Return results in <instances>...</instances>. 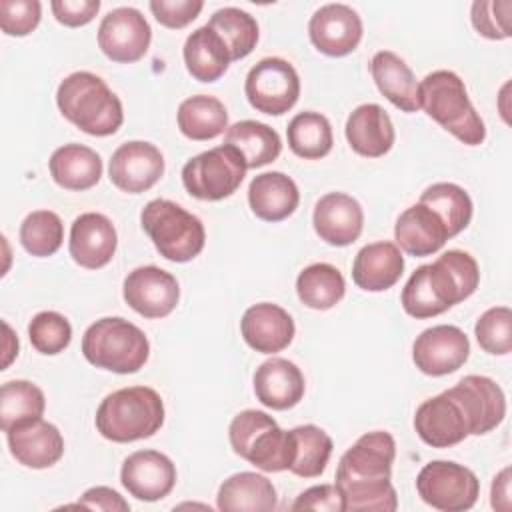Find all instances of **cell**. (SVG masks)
Returning a JSON list of instances; mask_svg holds the SVG:
<instances>
[{
	"label": "cell",
	"mask_w": 512,
	"mask_h": 512,
	"mask_svg": "<svg viewBox=\"0 0 512 512\" xmlns=\"http://www.w3.org/2000/svg\"><path fill=\"white\" fill-rule=\"evenodd\" d=\"M396 442L390 432L362 434L340 458L336 486L346 512H394L398 496L390 482Z\"/></svg>",
	"instance_id": "cell-1"
},
{
	"label": "cell",
	"mask_w": 512,
	"mask_h": 512,
	"mask_svg": "<svg viewBox=\"0 0 512 512\" xmlns=\"http://www.w3.org/2000/svg\"><path fill=\"white\" fill-rule=\"evenodd\" d=\"M478 284L480 268L474 256L456 248L446 250L432 264H424L410 274L400 304L412 318H432L470 298Z\"/></svg>",
	"instance_id": "cell-2"
},
{
	"label": "cell",
	"mask_w": 512,
	"mask_h": 512,
	"mask_svg": "<svg viewBox=\"0 0 512 512\" xmlns=\"http://www.w3.org/2000/svg\"><path fill=\"white\" fill-rule=\"evenodd\" d=\"M56 104L68 122L90 136H110L124 122L120 98L88 70L72 72L58 84Z\"/></svg>",
	"instance_id": "cell-3"
},
{
	"label": "cell",
	"mask_w": 512,
	"mask_h": 512,
	"mask_svg": "<svg viewBox=\"0 0 512 512\" xmlns=\"http://www.w3.org/2000/svg\"><path fill=\"white\" fill-rule=\"evenodd\" d=\"M420 108L466 146L486 140V126L468 98L464 80L452 70H434L418 82Z\"/></svg>",
	"instance_id": "cell-4"
},
{
	"label": "cell",
	"mask_w": 512,
	"mask_h": 512,
	"mask_svg": "<svg viewBox=\"0 0 512 512\" xmlns=\"http://www.w3.org/2000/svg\"><path fill=\"white\" fill-rule=\"evenodd\" d=\"M162 396L150 386H128L108 394L94 416L102 438L118 444L154 436L164 424Z\"/></svg>",
	"instance_id": "cell-5"
},
{
	"label": "cell",
	"mask_w": 512,
	"mask_h": 512,
	"mask_svg": "<svg viewBox=\"0 0 512 512\" xmlns=\"http://www.w3.org/2000/svg\"><path fill=\"white\" fill-rule=\"evenodd\" d=\"M82 356L96 368L134 374L148 362L146 334L126 318L106 316L92 322L82 336Z\"/></svg>",
	"instance_id": "cell-6"
},
{
	"label": "cell",
	"mask_w": 512,
	"mask_h": 512,
	"mask_svg": "<svg viewBox=\"0 0 512 512\" xmlns=\"http://www.w3.org/2000/svg\"><path fill=\"white\" fill-rule=\"evenodd\" d=\"M140 224L158 254L170 262H190L204 250L202 220L172 200H150L140 212Z\"/></svg>",
	"instance_id": "cell-7"
},
{
	"label": "cell",
	"mask_w": 512,
	"mask_h": 512,
	"mask_svg": "<svg viewBox=\"0 0 512 512\" xmlns=\"http://www.w3.org/2000/svg\"><path fill=\"white\" fill-rule=\"evenodd\" d=\"M228 440L234 454L262 472H282L290 466V432L262 410L238 412L228 426Z\"/></svg>",
	"instance_id": "cell-8"
},
{
	"label": "cell",
	"mask_w": 512,
	"mask_h": 512,
	"mask_svg": "<svg viewBox=\"0 0 512 512\" xmlns=\"http://www.w3.org/2000/svg\"><path fill=\"white\" fill-rule=\"evenodd\" d=\"M246 164L238 150L228 144L196 154L182 166V184L198 200L218 202L232 196L244 176Z\"/></svg>",
	"instance_id": "cell-9"
},
{
	"label": "cell",
	"mask_w": 512,
	"mask_h": 512,
	"mask_svg": "<svg viewBox=\"0 0 512 512\" xmlns=\"http://www.w3.org/2000/svg\"><path fill=\"white\" fill-rule=\"evenodd\" d=\"M418 496L442 512L470 510L480 496V480L464 464L432 460L416 476Z\"/></svg>",
	"instance_id": "cell-10"
},
{
	"label": "cell",
	"mask_w": 512,
	"mask_h": 512,
	"mask_svg": "<svg viewBox=\"0 0 512 512\" xmlns=\"http://www.w3.org/2000/svg\"><path fill=\"white\" fill-rule=\"evenodd\" d=\"M244 94L254 110L268 116H282L298 102L300 76L288 60L268 56L248 70Z\"/></svg>",
	"instance_id": "cell-11"
},
{
	"label": "cell",
	"mask_w": 512,
	"mask_h": 512,
	"mask_svg": "<svg viewBox=\"0 0 512 512\" xmlns=\"http://www.w3.org/2000/svg\"><path fill=\"white\" fill-rule=\"evenodd\" d=\"M414 430L432 448H450L472 436L470 418L450 388L416 408Z\"/></svg>",
	"instance_id": "cell-12"
},
{
	"label": "cell",
	"mask_w": 512,
	"mask_h": 512,
	"mask_svg": "<svg viewBox=\"0 0 512 512\" xmlns=\"http://www.w3.org/2000/svg\"><path fill=\"white\" fill-rule=\"evenodd\" d=\"M152 40V28L140 10L120 6L110 10L98 26V46L106 58L120 64L140 60Z\"/></svg>",
	"instance_id": "cell-13"
},
{
	"label": "cell",
	"mask_w": 512,
	"mask_h": 512,
	"mask_svg": "<svg viewBox=\"0 0 512 512\" xmlns=\"http://www.w3.org/2000/svg\"><path fill=\"white\" fill-rule=\"evenodd\" d=\"M470 356V340L454 324H438L422 330L412 344V360L426 376H446L464 366Z\"/></svg>",
	"instance_id": "cell-14"
},
{
	"label": "cell",
	"mask_w": 512,
	"mask_h": 512,
	"mask_svg": "<svg viewBox=\"0 0 512 512\" xmlns=\"http://www.w3.org/2000/svg\"><path fill=\"white\" fill-rule=\"evenodd\" d=\"M126 304L144 318H164L174 312L180 300V286L174 274L158 266L134 268L122 286Z\"/></svg>",
	"instance_id": "cell-15"
},
{
	"label": "cell",
	"mask_w": 512,
	"mask_h": 512,
	"mask_svg": "<svg viewBox=\"0 0 512 512\" xmlns=\"http://www.w3.org/2000/svg\"><path fill=\"white\" fill-rule=\"evenodd\" d=\"M164 174L162 152L146 140H128L120 144L110 158V182L128 194L150 190Z\"/></svg>",
	"instance_id": "cell-16"
},
{
	"label": "cell",
	"mask_w": 512,
	"mask_h": 512,
	"mask_svg": "<svg viewBox=\"0 0 512 512\" xmlns=\"http://www.w3.org/2000/svg\"><path fill=\"white\" fill-rule=\"evenodd\" d=\"M308 36L318 52L340 58L358 48L362 40V18L348 4H324L312 14Z\"/></svg>",
	"instance_id": "cell-17"
},
{
	"label": "cell",
	"mask_w": 512,
	"mask_h": 512,
	"mask_svg": "<svg viewBox=\"0 0 512 512\" xmlns=\"http://www.w3.org/2000/svg\"><path fill=\"white\" fill-rule=\"evenodd\" d=\"M120 482L136 500L156 502L172 492L176 466L158 450H136L122 462Z\"/></svg>",
	"instance_id": "cell-18"
},
{
	"label": "cell",
	"mask_w": 512,
	"mask_h": 512,
	"mask_svg": "<svg viewBox=\"0 0 512 512\" xmlns=\"http://www.w3.org/2000/svg\"><path fill=\"white\" fill-rule=\"evenodd\" d=\"M118 234L112 220L100 212H84L70 226L68 252L72 260L88 270L106 266L116 252Z\"/></svg>",
	"instance_id": "cell-19"
},
{
	"label": "cell",
	"mask_w": 512,
	"mask_h": 512,
	"mask_svg": "<svg viewBox=\"0 0 512 512\" xmlns=\"http://www.w3.org/2000/svg\"><path fill=\"white\" fill-rule=\"evenodd\" d=\"M12 458L32 470L54 466L64 454V438L60 430L42 418L16 424L6 432Z\"/></svg>",
	"instance_id": "cell-20"
},
{
	"label": "cell",
	"mask_w": 512,
	"mask_h": 512,
	"mask_svg": "<svg viewBox=\"0 0 512 512\" xmlns=\"http://www.w3.org/2000/svg\"><path fill=\"white\" fill-rule=\"evenodd\" d=\"M312 224L320 240L326 244L348 246L362 234L364 210L350 194L328 192L316 202Z\"/></svg>",
	"instance_id": "cell-21"
},
{
	"label": "cell",
	"mask_w": 512,
	"mask_h": 512,
	"mask_svg": "<svg viewBox=\"0 0 512 512\" xmlns=\"http://www.w3.org/2000/svg\"><path fill=\"white\" fill-rule=\"evenodd\" d=\"M450 392L460 400L464 406L472 436H482L502 424L506 416V396L502 388L488 376L468 374Z\"/></svg>",
	"instance_id": "cell-22"
},
{
	"label": "cell",
	"mask_w": 512,
	"mask_h": 512,
	"mask_svg": "<svg viewBox=\"0 0 512 512\" xmlns=\"http://www.w3.org/2000/svg\"><path fill=\"white\" fill-rule=\"evenodd\" d=\"M240 332L244 342L260 354H276L290 346L294 340V320L278 304L260 302L242 314Z\"/></svg>",
	"instance_id": "cell-23"
},
{
	"label": "cell",
	"mask_w": 512,
	"mask_h": 512,
	"mask_svg": "<svg viewBox=\"0 0 512 512\" xmlns=\"http://www.w3.org/2000/svg\"><path fill=\"white\" fill-rule=\"evenodd\" d=\"M254 394L260 404L272 410L294 408L306 390L302 370L286 358H270L262 362L252 378Z\"/></svg>",
	"instance_id": "cell-24"
},
{
	"label": "cell",
	"mask_w": 512,
	"mask_h": 512,
	"mask_svg": "<svg viewBox=\"0 0 512 512\" xmlns=\"http://www.w3.org/2000/svg\"><path fill=\"white\" fill-rule=\"evenodd\" d=\"M448 238L446 226L438 214L422 202L408 206L394 224V244L416 258L436 254Z\"/></svg>",
	"instance_id": "cell-25"
},
{
	"label": "cell",
	"mask_w": 512,
	"mask_h": 512,
	"mask_svg": "<svg viewBox=\"0 0 512 512\" xmlns=\"http://www.w3.org/2000/svg\"><path fill=\"white\" fill-rule=\"evenodd\" d=\"M350 148L364 158H380L394 146V126L388 112L374 102L356 106L344 126Z\"/></svg>",
	"instance_id": "cell-26"
},
{
	"label": "cell",
	"mask_w": 512,
	"mask_h": 512,
	"mask_svg": "<svg viewBox=\"0 0 512 512\" xmlns=\"http://www.w3.org/2000/svg\"><path fill=\"white\" fill-rule=\"evenodd\" d=\"M404 272V256L394 242L380 240L358 250L352 262V280L366 292L392 288Z\"/></svg>",
	"instance_id": "cell-27"
},
{
	"label": "cell",
	"mask_w": 512,
	"mask_h": 512,
	"mask_svg": "<svg viewBox=\"0 0 512 512\" xmlns=\"http://www.w3.org/2000/svg\"><path fill=\"white\" fill-rule=\"evenodd\" d=\"M300 192L296 182L278 170L262 172L248 186V204L256 218L264 222H282L298 208Z\"/></svg>",
	"instance_id": "cell-28"
},
{
	"label": "cell",
	"mask_w": 512,
	"mask_h": 512,
	"mask_svg": "<svg viewBox=\"0 0 512 512\" xmlns=\"http://www.w3.org/2000/svg\"><path fill=\"white\" fill-rule=\"evenodd\" d=\"M48 170L52 180L60 188L82 192L100 182L104 166L96 150L84 144L70 142L52 152L48 160Z\"/></svg>",
	"instance_id": "cell-29"
},
{
	"label": "cell",
	"mask_w": 512,
	"mask_h": 512,
	"mask_svg": "<svg viewBox=\"0 0 512 512\" xmlns=\"http://www.w3.org/2000/svg\"><path fill=\"white\" fill-rule=\"evenodd\" d=\"M222 512H270L278 506L274 484L258 472H236L228 476L216 494Z\"/></svg>",
	"instance_id": "cell-30"
},
{
	"label": "cell",
	"mask_w": 512,
	"mask_h": 512,
	"mask_svg": "<svg viewBox=\"0 0 512 512\" xmlns=\"http://www.w3.org/2000/svg\"><path fill=\"white\" fill-rule=\"evenodd\" d=\"M372 78L382 96H386L398 110L416 112L418 102V82L410 66L392 50H380L370 60Z\"/></svg>",
	"instance_id": "cell-31"
},
{
	"label": "cell",
	"mask_w": 512,
	"mask_h": 512,
	"mask_svg": "<svg viewBox=\"0 0 512 512\" xmlns=\"http://www.w3.org/2000/svg\"><path fill=\"white\" fill-rule=\"evenodd\" d=\"M182 56L188 74L198 82H216L232 62L228 48L208 24L188 34Z\"/></svg>",
	"instance_id": "cell-32"
},
{
	"label": "cell",
	"mask_w": 512,
	"mask_h": 512,
	"mask_svg": "<svg viewBox=\"0 0 512 512\" xmlns=\"http://www.w3.org/2000/svg\"><path fill=\"white\" fill-rule=\"evenodd\" d=\"M224 144L238 150L246 168H262L282 152V140L274 128L258 120H240L224 132Z\"/></svg>",
	"instance_id": "cell-33"
},
{
	"label": "cell",
	"mask_w": 512,
	"mask_h": 512,
	"mask_svg": "<svg viewBox=\"0 0 512 512\" xmlns=\"http://www.w3.org/2000/svg\"><path fill=\"white\" fill-rule=\"evenodd\" d=\"M180 132L196 142L212 140L228 130V110L216 98L208 94H196L180 102L178 106Z\"/></svg>",
	"instance_id": "cell-34"
},
{
	"label": "cell",
	"mask_w": 512,
	"mask_h": 512,
	"mask_svg": "<svg viewBox=\"0 0 512 512\" xmlns=\"http://www.w3.org/2000/svg\"><path fill=\"white\" fill-rule=\"evenodd\" d=\"M288 432L292 446L288 470L300 478H318L332 456V438L316 424H302Z\"/></svg>",
	"instance_id": "cell-35"
},
{
	"label": "cell",
	"mask_w": 512,
	"mask_h": 512,
	"mask_svg": "<svg viewBox=\"0 0 512 512\" xmlns=\"http://www.w3.org/2000/svg\"><path fill=\"white\" fill-rule=\"evenodd\" d=\"M296 294L300 302L312 310H330L344 298L346 282L336 266L316 262L298 274Z\"/></svg>",
	"instance_id": "cell-36"
},
{
	"label": "cell",
	"mask_w": 512,
	"mask_h": 512,
	"mask_svg": "<svg viewBox=\"0 0 512 512\" xmlns=\"http://www.w3.org/2000/svg\"><path fill=\"white\" fill-rule=\"evenodd\" d=\"M290 150L304 160H320L330 154L334 136L330 120L314 110L298 112L286 128Z\"/></svg>",
	"instance_id": "cell-37"
},
{
	"label": "cell",
	"mask_w": 512,
	"mask_h": 512,
	"mask_svg": "<svg viewBox=\"0 0 512 512\" xmlns=\"http://www.w3.org/2000/svg\"><path fill=\"white\" fill-rule=\"evenodd\" d=\"M418 202L438 214L450 238L460 234L472 220V198L462 186L454 182H436L428 186L420 194Z\"/></svg>",
	"instance_id": "cell-38"
},
{
	"label": "cell",
	"mask_w": 512,
	"mask_h": 512,
	"mask_svg": "<svg viewBox=\"0 0 512 512\" xmlns=\"http://www.w3.org/2000/svg\"><path fill=\"white\" fill-rule=\"evenodd\" d=\"M208 26L220 36V40L228 48L232 62L246 58L258 44L260 32L256 18L236 6H224L216 10L210 16Z\"/></svg>",
	"instance_id": "cell-39"
},
{
	"label": "cell",
	"mask_w": 512,
	"mask_h": 512,
	"mask_svg": "<svg viewBox=\"0 0 512 512\" xmlns=\"http://www.w3.org/2000/svg\"><path fill=\"white\" fill-rule=\"evenodd\" d=\"M46 410L44 392L30 380H10L0 388V428L8 432L16 424L42 418Z\"/></svg>",
	"instance_id": "cell-40"
},
{
	"label": "cell",
	"mask_w": 512,
	"mask_h": 512,
	"mask_svg": "<svg viewBox=\"0 0 512 512\" xmlns=\"http://www.w3.org/2000/svg\"><path fill=\"white\" fill-rule=\"evenodd\" d=\"M62 242L64 224L52 210H34L20 224V244L28 254L36 258L56 254Z\"/></svg>",
	"instance_id": "cell-41"
},
{
	"label": "cell",
	"mask_w": 512,
	"mask_h": 512,
	"mask_svg": "<svg viewBox=\"0 0 512 512\" xmlns=\"http://www.w3.org/2000/svg\"><path fill=\"white\" fill-rule=\"evenodd\" d=\"M28 338L36 352L44 356L60 354L72 340V326L66 316L54 310L38 312L28 324Z\"/></svg>",
	"instance_id": "cell-42"
},
{
	"label": "cell",
	"mask_w": 512,
	"mask_h": 512,
	"mask_svg": "<svg viewBox=\"0 0 512 512\" xmlns=\"http://www.w3.org/2000/svg\"><path fill=\"white\" fill-rule=\"evenodd\" d=\"M478 346L492 356H506L512 352V312L508 306H492L474 326Z\"/></svg>",
	"instance_id": "cell-43"
},
{
	"label": "cell",
	"mask_w": 512,
	"mask_h": 512,
	"mask_svg": "<svg viewBox=\"0 0 512 512\" xmlns=\"http://www.w3.org/2000/svg\"><path fill=\"white\" fill-rule=\"evenodd\" d=\"M470 20L476 32L488 40H506L512 36L510 0H476L470 8Z\"/></svg>",
	"instance_id": "cell-44"
},
{
	"label": "cell",
	"mask_w": 512,
	"mask_h": 512,
	"mask_svg": "<svg viewBox=\"0 0 512 512\" xmlns=\"http://www.w3.org/2000/svg\"><path fill=\"white\" fill-rule=\"evenodd\" d=\"M42 18L38 0H0V28L8 36H28Z\"/></svg>",
	"instance_id": "cell-45"
},
{
	"label": "cell",
	"mask_w": 512,
	"mask_h": 512,
	"mask_svg": "<svg viewBox=\"0 0 512 512\" xmlns=\"http://www.w3.org/2000/svg\"><path fill=\"white\" fill-rule=\"evenodd\" d=\"M150 12L154 18L172 30H180L194 22L204 8L202 0H152Z\"/></svg>",
	"instance_id": "cell-46"
},
{
	"label": "cell",
	"mask_w": 512,
	"mask_h": 512,
	"mask_svg": "<svg viewBox=\"0 0 512 512\" xmlns=\"http://www.w3.org/2000/svg\"><path fill=\"white\" fill-rule=\"evenodd\" d=\"M292 510H316V512H346L344 496L336 484H318L300 492Z\"/></svg>",
	"instance_id": "cell-47"
},
{
	"label": "cell",
	"mask_w": 512,
	"mask_h": 512,
	"mask_svg": "<svg viewBox=\"0 0 512 512\" xmlns=\"http://www.w3.org/2000/svg\"><path fill=\"white\" fill-rule=\"evenodd\" d=\"M50 8L60 24L78 28L94 20L100 10V0H54L50 2Z\"/></svg>",
	"instance_id": "cell-48"
},
{
	"label": "cell",
	"mask_w": 512,
	"mask_h": 512,
	"mask_svg": "<svg viewBox=\"0 0 512 512\" xmlns=\"http://www.w3.org/2000/svg\"><path fill=\"white\" fill-rule=\"evenodd\" d=\"M76 506L90 508V510H102V512H128L130 504L108 486H94L88 488L76 502Z\"/></svg>",
	"instance_id": "cell-49"
},
{
	"label": "cell",
	"mask_w": 512,
	"mask_h": 512,
	"mask_svg": "<svg viewBox=\"0 0 512 512\" xmlns=\"http://www.w3.org/2000/svg\"><path fill=\"white\" fill-rule=\"evenodd\" d=\"M490 504L494 510L508 512L510 510V468H502L492 480Z\"/></svg>",
	"instance_id": "cell-50"
},
{
	"label": "cell",
	"mask_w": 512,
	"mask_h": 512,
	"mask_svg": "<svg viewBox=\"0 0 512 512\" xmlns=\"http://www.w3.org/2000/svg\"><path fill=\"white\" fill-rule=\"evenodd\" d=\"M4 332H6V338H4V360H2V370H6L10 366V362L18 356V338L14 336L12 328L8 326V322H4Z\"/></svg>",
	"instance_id": "cell-51"
}]
</instances>
